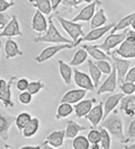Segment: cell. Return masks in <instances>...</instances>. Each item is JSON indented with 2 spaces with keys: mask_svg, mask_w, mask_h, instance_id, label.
<instances>
[{
  "mask_svg": "<svg viewBox=\"0 0 135 149\" xmlns=\"http://www.w3.org/2000/svg\"><path fill=\"white\" fill-rule=\"evenodd\" d=\"M101 127L105 128L110 133L111 138L119 141L122 143H127V138L124 134V128H123V121L118 115V112L114 111L113 114L108 115L107 118L102 121Z\"/></svg>",
  "mask_w": 135,
  "mask_h": 149,
  "instance_id": "cell-1",
  "label": "cell"
},
{
  "mask_svg": "<svg viewBox=\"0 0 135 149\" xmlns=\"http://www.w3.org/2000/svg\"><path fill=\"white\" fill-rule=\"evenodd\" d=\"M34 43H53V44H61V43H73L72 40H69L66 37H64L59 32V29L54 25L53 17L48 18V28L43 35L35 37Z\"/></svg>",
  "mask_w": 135,
  "mask_h": 149,
  "instance_id": "cell-2",
  "label": "cell"
},
{
  "mask_svg": "<svg viewBox=\"0 0 135 149\" xmlns=\"http://www.w3.org/2000/svg\"><path fill=\"white\" fill-rule=\"evenodd\" d=\"M57 22L60 23V25L62 26V28L68 33V35L70 36V38L72 40L73 43H75L80 36H83V26L82 24L72 22V20H68V19L63 18L62 16H56Z\"/></svg>",
  "mask_w": 135,
  "mask_h": 149,
  "instance_id": "cell-3",
  "label": "cell"
},
{
  "mask_svg": "<svg viewBox=\"0 0 135 149\" xmlns=\"http://www.w3.org/2000/svg\"><path fill=\"white\" fill-rule=\"evenodd\" d=\"M73 43H61V44H53L51 47H45L44 50L35 58V61L38 63L45 62L50 59H52L59 52H61L63 50H68V49H73Z\"/></svg>",
  "mask_w": 135,
  "mask_h": 149,
  "instance_id": "cell-4",
  "label": "cell"
},
{
  "mask_svg": "<svg viewBox=\"0 0 135 149\" xmlns=\"http://www.w3.org/2000/svg\"><path fill=\"white\" fill-rule=\"evenodd\" d=\"M114 26H115L114 23H109L108 25H105V26H102V27L93 28V29L90 31L88 34L81 36L75 43H73V47L80 45L82 42H92V41H97V40H99V38H101L106 33L110 32V31L114 28Z\"/></svg>",
  "mask_w": 135,
  "mask_h": 149,
  "instance_id": "cell-5",
  "label": "cell"
},
{
  "mask_svg": "<svg viewBox=\"0 0 135 149\" xmlns=\"http://www.w3.org/2000/svg\"><path fill=\"white\" fill-rule=\"evenodd\" d=\"M126 34H127V28L124 29L122 33H114V34H109L106 40L98 45L99 49H101L102 51H105L107 54H110V51L116 47L117 45H120V43L123 41H125L126 38Z\"/></svg>",
  "mask_w": 135,
  "mask_h": 149,
  "instance_id": "cell-6",
  "label": "cell"
},
{
  "mask_svg": "<svg viewBox=\"0 0 135 149\" xmlns=\"http://www.w3.org/2000/svg\"><path fill=\"white\" fill-rule=\"evenodd\" d=\"M109 56H111V60L114 61V65L117 70V79L118 83H124L125 81L126 74L128 72L129 68H131V61L129 59H123L119 58L114 53H110Z\"/></svg>",
  "mask_w": 135,
  "mask_h": 149,
  "instance_id": "cell-7",
  "label": "cell"
},
{
  "mask_svg": "<svg viewBox=\"0 0 135 149\" xmlns=\"http://www.w3.org/2000/svg\"><path fill=\"white\" fill-rule=\"evenodd\" d=\"M98 5H101L100 0H95V1L88 3L86 7H83V8L78 13L77 16L73 17L72 22L78 23V22H89V20H91V18L93 17V15H95L96 11H97V6H98Z\"/></svg>",
  "mask_w": 135,
  "mask_h": 149,
  "instance_id": "cell-8",
  "label": "cell"
},
{
  "mask_svg": "<svg viewBox=\"0 0 135 149\" xmlns=\"http://www.w3.org/2000/svg\"><path fill=\"white\" fill-rule=\"evenodd\" d=\"M73 80H74V84L79 88L90 91V92L95 89V85H93L91 77L86 72L79 71L78 69H73Z\"/></svg>",
  "mask_w": 135,
  "mask_h": 149,
  "instance_id": "cell-9",
  "label": "cell"
},
{
  "mask_svg": "<svg viewBox=\"0 0 135 149\" xmlns=\"http://www.w3.org/2000/svg\"><path fill=\"white\" fill-rule=\"evenodd\" d=\"M14 36H23V32L20 29V24L16 15H12L11 19L6 25V27L0 32V38L1 37H14Z\"/></svg>",
  "mask_w": 135,
  "mask_h": 149,
  "instance_id": "cell-10",
  "label": "cell"
},
{
  "mask_svg": "<svg viewBox=\"0 0 135 149\" xmlns=\"http://www.w3.org/2000/svg\"><path fill=\"white\" fill-rule=\"evenodd\" d=\"M117 83H118V79H117V70H116V68H115V65H113L111 72L108 74L107 79L98 87L97 94H98V95H101V94H105V93L115 92L117 88Z\"/></svg>",
  "mask_w": 135,
  "mask_h": 149,
  "instance_id": "cell-11",
  "label": "cell"
},
{
  "mask_svg": "<svg viewBox=\"0 0 135 149\" xmlns=\"http://www.w3.org/2000/svg\"><path fill=\"white\" fill-rule=\"evenodd\" d=\"M113 53L123 59H135V42L125 38Z\"/></svg>",
  "mask_w": 135,
  "mask_h": 149,
  "instance_id": "cell-12",
  "label": "cell"
},
{
  "mask_svg": "<svg viewBox=\"0 0 135 149\" xmlns=\"http://www.w3.org/2000/svg\"><path fill=\"white\" fill-rule=\"evenodd\" d=\"M46 15H44L42 11L36 9L35 14L32 18V29L36 31L37 33L42 34L45 33L48 28V18L45 17Z\"/></svg>",
  "mask_w": 135,
  "mask_h": 149,
  "instance_id": "cell-13",
  "label": "cell"
},
{
  "mask_svg": "<svg viewBox=\"0 0 135 149\" xmlns=\"http://www.w3.org/2000/svg\"><path fill=\"white\" fill-rule=\"evenodd\" d=\"M16 116L8 115L6 113L0 112V138L2 140H8L9 138V130L11 124L15 122Z\"/></svg>",
  "mask_w": 135,
  "mask_h": 149,
  "instance_id": "cell-14",
  "label": "cell"
},
{
  "mask_svg": "<svg viewBox=\"0 0 135 149\" xmlns=\"http://www.w3.org/2000/svg\"><path fill=\"white\" fill-rule=\"evenodd\" d=\"M86 119L92 124L93 128H97V125L104 119V103L99 102V104L92 107L91 111L86 115Z\"/></svg>",
  "mask_w": 135,
  "mask_h": 149,
  "instance_id": "cell-15",
  "label": "cell"
},
{
  "mask_svg": "<svg viewBox=\"0 0 135 149\" xmlns=\"http://www.w3.org/2000/svg\"><path fill=\"white\" fill-rule=\"evenodd\" d=\"M14 81H16L15 76H12L8 80L7 85L0 89V101L3 103L5 107H14V105H15L11 100V86H12Z\"/></svg>",
  "mask_w": 135,
  "mask_h": 149,
  "instance_id": "cell-16",
  "label": "cell"
},
{
  "mask_svg": "<svg viewBox=\"0 0 135 149\" xmlns=\"http://www.w3.org/2000/svg\"><path fill=\"white\" fill-rule=\"evenodd\" d=\"M87 91L86 89H82V88H78V89H71L69 92L63 95L61 103H69V104H77L80 101H82V98L86 96Z\"/></svg>",
  "mask_w": 135,
  "mask_h": 149,
  "instance_id": "cell-17",
  "label": "cell"
},
{
  "mask_svg": "<svg viewBox=\"0 0 135 149\" xmlns=\"http://www.w3.org/2000/svg\"><path fill=\"white\" fill-rule=\"evenodd\" d=\"M123 97H124V94L117 93L109 96L107 100L104 102V120L116 109V106L120 103Z\"/></svg>",
  "mask_w": 135,
  "mask_h": 149,
  "instance_id": "cell-18",
  "label": "cell"
},
{
  "mask_svg": "<svg viewBox=\"0 0 135 149\" xmlns=\"http://www.w3.org/2000/svg\"><path fill=\"white\" fill-rule=\"evenodd\" d=\"M119 110L124 111L127 116L134 118L135 115V95H125L119 103Z\"/></svg>",
  "mask_w": 135,
  "mask_h": 149,
  "instance_id": "cell-19",
  "label": "cell"
},
{
  "mask_svg": "<svg viewBox=\"0 0 135 149\" xmlns=\"http://www.w3.org/2000/svg\"><path fill=\"white\" fill-rule=\"evenodd\" d=\"M96 103L95 98H90V100H84L80 101L79 103L74 104V113L77 118H86V115L91 111L92 105Z\"/></svg>",
  "mask_w": 135,
  "mask_h": 149,
  "instance_id": "cell-20",
  "label": "cell"
},
{
  "mask_svg": "<svg viewBox=\"0 0 135 149\" xmlns=\"http://www.w3.org/2000/svg\"><path fill=\"white\" fill-rule=\"evenodd\" d=\"M5 54H6V59L9 60V59H14L16 56H23V51L20 50L17 42H15L11 38H8L5 43Z\"/></svg>",
  "mask_w": 135,
  "mask_h": 149,
  "instance_id": "cell-21",
  "label": "cell"
},
{
  "mask_svg": "<svg viewBox=\"0 0 135 149\" xmlns=\"http://www.w3.org/2000/svg\"><path fill=\"white\" fill-rule=\"evenodd\" d=\"M81 47H83L88 54L91 56L96 61H99V60H108L110 61V58H109V54H107L105 51H102L101 49H99L98 45H90V44H83L81 45Z\"/></svg>",
  "mask_w": 135,
  "mask_h": 149,
  "instance_id": "cell-22",
  "label": "cell"
},
{
  "mask_svg": "<svg viewBox=\"0 0 135 149\" xmlns=\"http://www.w3.org/2000/svg\"><path fill=\"white\" fill-rule=\"evenodd\" d=\"M64 138H65V131L56 130V131L51 132V133L47 136V138H46V140H45V142L48 143L50 146L54 147V148H57V147L63 146Z\"/></svg>",
  "mask_w": 135,
  "mask_h": 149,
  "instance_id": "cell-23",
  "label": "cell"
},
{
  "mask_svg": "<svg viewBox=\"0 0 135 149\" xmlns=\"http://www.w3.org/2000/svg\"><path fill=\"white\" fill-rule=\"evenodd\" d=\"M59 71H60V76L63 79V81L65 85H70L72 81V76H73V70L72 67L69 63H65L63 60H59Z\"/></svg>",
  "mask_w": 135,
  "mask_h": 149,
  "instance_id": "cell-24",
  "label": "cell"
},
{
  "mask_svg": "<svg viewBox=\"0 0 135 149\" xmlns=\"http://www.w3.org/2000/svg\"><path fill=\"white\" fill-rule=\"evenodd\" d=\"M39 130V120L38 118H32V120L26 124V127L23 129L21 134L24 138H32L34 137Z\"/></svg>",
  "mask_w": 135,
  "mask_h": 149,
  "instance_id": "cell-25",
  "label": "cell"
},
{
  "mask_svg": "<svg viewBox=\"0 0 135 149\" xmlns=\"http://www.w3.org/2000/svg\"><path fill=\"white\" fill-rule=\"evenodd\" d=\"M86 128L82 127L80 124H78L75 121H72V120H69L66 121V128H65V138L68 139H74L80 131H84Z\"/></svg>",
  "mask_w": 135,
  "mask_h": 149,
  "instance_id": "cell-26",
  "label": "cell"
},
{
  "mask_svg": "<svg viewBox=\"0 0 135 149\" xmlns=\"http://www.w3.org/2000/svg\"><path fill=\"white\" fill-rule=\"evenodd\" d=\"M106 23H107V17L105 15V10L102 8H99V9H97L96 14L93 15V17L91 18L90 28L93 29V28L102 27V26H105Z\"/></svg>",
  "mask_w": 135,
  "mask_h": 149,
  "instance_id": "cell-27",
  "label": "cell"
},
{
  "mask_svg": "<svg viewBox=\"0 0 135 149\" xmlns=\"http://www.w3.org/2000/svg\"><path fill=\"white\" fill-rule=\"evenodd\" d=\"M134 19H135V13H132V14L127 15L125 17H123V18L120 19L116 25L114 26V28L110 31V34L117 33V32H119V31H124V29H126L127 27L132 26V23L134 22Z\"/></svg>",
  "mask_w": 135,
  "mask_h": 149,
  "instance_id": "cell-28",
  "label": "cell"
},
{
  "mask_svg": "<svg viewBox=\"0 0 135 149\" xmlns=\"http://www.w3.org/2000/svg\"><path fill=\"white\" fill-rule=\"evenodd\" d=\"M87 65H88L90 77H91V79H92V81H93L95 88H98L99 81H100V79H101V74H102V72L100 71V69L97 67V65H96L92 60H88V61H87Z\"/></svg>",
  "mask_w": 135,
  "mask_h": 149,
  "instance_id": "cell-29",
  "label": "cell"
},
{
  "mask_svg": "<svg viewBox=\"0 0 135 149\" xmlns=\"http://www.w3.org/2000/svg\"><path fill=\"white\" fill-rule=\"evenodd\" d=\"M37 10L42 11L44 15H50L52 11L51 0H28Z\"/></svg>",
  "mask_w": 135,
  "mask_h": 149,
  "instance_id": "cell-30",
  "label": "cell"
},
{
  "mask_svg": "<svg viewBox=\"0 0 135 149\" xmlns=\"http://www.w3.org/2000/svg\"><path fill=\"white\" fill-rule=\"evenodd\" d=\"M72 112H74V107L72 106V104H69V103H61V104L59 105V107H57L55 119H56V120H62L64 118L69 116L70 114H72Z\"/></svg>",
  "mask_w": 135,
  "mask_h": 149,
  "instance_id": "cell-31",
  "label": "cell"
},
{
  "mask_svg": "<svg viewBox=\"0 0 135 149\" xmlns=\"http://www.w3.org/2000/svg\"><path fill=\"white\" fill-rule=\"evenodd\" d=\"M88 56H89L88 52H87L83 47H81V49H79V50L74 53V56H73V58L71 59V61H70L69 65H71V67H77V65H82V63L87 60Z\"/></svg>",
  "mask_w": 135,
  "mask_h": 149,
  "instance_id": "cell-32",
  "label": "cell"
},
{
  "mask_svg": "<svg viewBox=\"0 0 135 149\" xmlns=\"http://www.w3.org/2000/svg\"><path fill=\"white\" fill-rule=\"evenodd\" d=\"M30 120H32V115H30L29 113H27V112H23V113H19L17 116H16V119H15V124H16L18 130L21 132L23 129L26 127V124L30 121Z\"/></svg>",
  "mask_w": 135,
  "mask_h": 149,
  "instance_id": "cell-33",
  "label": "cell"
},
{
  "mask_svg": "<svg viewBox=\"0 0 135 149\" xmlns=\"http://www.w3.org/2000/svg\"><path fill=\"white\" fill-rule=\"evenodd\" d=\"M73 149H89L90 141L86 136H77L72 141Z\"/></svg>",
  "mask_w": 135,
  "mask_h": 149,
  "instance_id": "cell-34",
  "label": "cell"
},
{
  "mask_svg": "<svg viewBox=\"0 0 135 149\" xmlns=\"http://www.w3.org/2000/svg\"><path fill=\"white\" fill-rule=\"evenodd\" d=\"M99 130L101 132V141H100L101 148L110 149V143H111V136H110V133L105 128H102V127Z\"/></svg>",
  "mask_w": 135,
  "mask_h": 149,
  "instance_id": "cell-35",
  "label": "cell"
},
{
  "mask_svg": "<svg viewBox=\"0 0 135 149\" xmlns=\"http://www.w3.org/2000/svg\"><path fill=\"white\" fill-rule=\"evenodd\" d=\"M43 88H45V84L42 80H36V81H30L29 86H28V89L27 92L32 94V95H36L38 94Z\"/></svg>",
  "mask_w": 135,
  "mask_h": 149,
  "instance_id": "cell-36",
  "label": "cell"
},
{
  "mask_svg": "<svg viewBox=\"0 0 135 149\" xmlns=\"http://www.w3.org/2000/svg\"><path fill=\"white\" fill-rule=\"evenodd\" d=\"M95 63L100 69V71L105 74H109L113 70V65H110V61L108 60H99V61H96Z\"/></svg>",
  "mask_w": 135,
  "mask_h": 149,
  "instance_id": "cell-37",
  "label": "cell"
},
{
  "mask_svg": "<svg viewBox=\"0 0 135 149\" xmlns=\"http://www.w3.org/2000/svg\"><path fill=\"white\" fill-rule=\"evenodd\" d=\"M87 138H88L91 145L92 143H99L101 141V132H100V130H97L96 128H93L88 132Z\"/></svg>",
  "mask_w": 135,
  "mask_h": 149,
  "instance_id": "cell-38",
  "label": "cell"
},
{
  "mask_svg": "<svg viewBox=\"0 0 135 149\" xmlns=\"http://www.w3.org/2000/svg\"><path fill=\"white\" fill-rule=\"evenodd\" d=\"M83 2H92L91 0H63L62 5L64 8H78V6L83 3Z\"/></svg>",
  "mask_w": 135,
  "mask_h": 149,
  "instance_id": "cell-39",
  "label": "cell"
},
{
  "mask_svg": "<svg viewBox=\"0 0 135 149\" xmlns=\"http://www.w3.org/2000/svg\"><path fill=\"white\" fill-rule=\"evenodd\" d=\"M120 91L124 95H132L135 91V83L132 81H124L120 85Z\"/></svg>",
  "mask_w": 135,
  "mask_h": 149,
  "instance_id": "cell-40",
  "label": "cell"
},
{
  "mask_svg": "<svg viewBox=\"0 0 135 149\" xmlns=\"http://www.w3.org/2000/svg\"><path fill=\"white\" fill-rule=\"evenodd\" d=\"M32 101H33V95L29 92L25 91V92H21L19 94V102L23 105H28L32 103Z\"/></svg>",
  "mask_w": 135,
  "mask_h": 149,
  "instance_id": "cell-41",
  "label": "cell"
},
{
  "mask_svg": "<svg viewBox=\"0 0 135 149\" xmlns=\"http://www.w3.org/2000/svg\"><path fill=\"white\" fill-rule=\"evenodd\" d=\"M29 83L30 81H28V79H26V78H20V79L16 80V87L19 92H25L28 89Z\"/></svg>",
  "mask_w": 135,
  "mask_h": 149,
  "instance_id": "cell-42",
  "label": "cell"
},
{
  "mask_svg": "<svg viewBox=\"0 0 135 149\" xmlns=\"http://www.w3.org/2000/svg\"><path fill=\"white\" fill-rule=\"evenodd\" d=\"M127 142H129L131 140L135 139V116L134 119L131 121L129 125H128V129H127Z\"/></svg>",
  "mask_w": 135,
  "mask_h": 149,
  "instance_id": "cell-43",
  "label": "cell"
},
{
  "mask_svg": "<svg viewBox=\"0 0 135 149\" xmlns=\"http://www.w3.org/2000/svg\"><path fill=\"white\" fill-rule=\"evenodd\" d=\"M16 5L15 1H6V0H0V13H5L6 10L10 9Z\"/></svg>",
  "mask_w": 135,
  "mask_h": 149,
  "instance_id": "cell-44",
  "label": "cell"
},
{
  "mask_svg": "<svg viewBox=\"0 0 135 149\" xmlns=\"http://www.w3.org/2000/svg\"><path fill=\"white\" fill-rule=\"evenodd\" d=\"M10 19H11V17L9 15L5 14V13H0V29L1 31L6 27V25L8 24Z\"/></svg>",
  "mask_w": 135,
  "mask_h": 149,
  "instance_id": "cell-45",
  "label": "cell"
},
{
  "mask_svg": "<svg viewBox=\"0 0 135 149\" xmlns=\"http://www.w3.org/2000/svg\"><path fill=\"white\" fill-rule=\"evenodd\" d=\"M125 81H132V83H135V65L134 67H132V68L128 70V72L126 74Z\"/></svg>",
  "mask_w": 135,
  "mask_h": 149,
  "instance_id": "cell-46",
  "label": "cell"
},
{
  "mask_svg": "<svg viewBox=\"0 0 135 149\" xmlns=\"http://www.w3.org/2000/svg\"><path fill=\"white\" fill-rule=\"evenodd\" d=\"M126 40H129V41H134V42H135V31H134V29H127Z\"/></svg>",
  "mask_w": 135,
  "mask_h": 149,
  "instance_id": "cell-47",
  "label": "cell"
},
{
  "mask_svg": "<svg viewBox=\"0 0 135 149\" xmlns=\"http://www.w3.org/2000/svg\"><path fill=\"white\" fill-rule=\"evenodd\" d=\"M63 0H51V3H52V9L56 10L59 8V6L62 3Z\"/></svg>",
  "mask_w": 135,
  "mask_h": 149,
  "instance_id": "cell-48",
  "label": "cell"
},
{
  "mask_svg": "<svg viewBox=\"0 0 135 149\" xmlns=\"http://www.w3.org/2000/svg\"><path fill=\"white\" fill-rule=\"evenodd\" d=\"M41 147H42V145L41 146H23L19 149H41Z\"/></svg>",
  "mask_w": 135,
  "mask_h": 149,
  "instance_id": "cell-49",
  "label": "cell"
},
{
  "mask_svg": "<svg viewBox=\"0 0 135 149\" xmlns=\"http://www.w3.org/2000/svg\"><path fill=\"white\" fill-rule=\"evenodd\" d=\"M41 149H56V148H54V147H52V146H50L48 143H46V142H43L42 143V147H41Z\"/></svg>",
  "mask_w": 135,
  "mask_h": 149,
  "instance_id": "cell-50",
  "label": "cell"
},
{
  "mask_svg": "<svg viewBox=\"0 0 135 149\" xmlns=\"http://www.w3.org/2000/svg\"><path fill=\"white\" fill-rule=\"evenodd\" d=\"M7 83H8L7 80H5V79H0V89L3 88V87L7 85Z\"/></svg>",
  "mask_w": 135,
  "mask_h": 149,
  "instance_id": "cell-51",
  "label": "cell"
},
{
  "mask_svg": "<svg viewBox=\"0 0 135 149\" xmlns=\"http://www.w3.org/2000/svg\"><path fill=\"white\" fill-rule=\"evenodd\" d=\"M101 146H99V143H92L91 146H90V149H100Z\"/></svg>",
  "mask_w": 135,
  "mask_h": 149,
  "instance_id": "cell-52",
  "label": "cell"
},
{
  "mask_svg": "<svg viewBox=\"0 0 135 149\" xmlns=\"http://www.w3.org/2000/svg\"><path fill=\"white\" fill-rule=\"evenodd\" d=\"M125 149H135V142L131 146H125Z\"/></svg>",
  "mask_w": 135,
  "mask_h": 149,
  "instance_id": "cell-53",
  "label": "cell"
},
{
  "mask_svg": "<svg viewBox=\"0 0 135 149\" xmlns=\"http://www.w3.org/2000/svg\"><path fill=\"white\" fill-rule=\"evenodd\" d=\"M131 27H132V28H133V29L135 31V19H134V22L132 23V26H131Z\"/></svg>",
  "mask_w": 135,
  "mask_h": 149,
  "instance_id": "cell-54",
  "label": "cell"
},
{
  "mask_svg": "<svg viewBox=\"0 0 135 149\" xmlns=\"http://www.w3.org/2000/svg\"><path fill=\"white\" fill-rule=\"evenodd\" d=\"M5 149H9V146H7V145H6V146H5Z\"/></svg>",
  "mask_w": 135,
  "mask_h": 149,
  "instance_id": "cell-55",
  "label": "cell"
},
{
  "mask_svg": "<svg viewBox=\"0 0 135 149\" xmlns=\"http://www.w3.org/2000/svg\"><path fill=\"white\" fill-rule=\"evenodd\" d=\"M6 1H11V0H6Z\"/></svg>",
  "mask_w": 135,
  "mask_h": 149,
  "instance_id": "cell-56",
  "label": "cell"
},
{
  "mask_svg": "<svg viewBox=\"0 0 135 149\" xmlns=\"http://www.w3.org/2000/svg\"><path fill=\"white\" fill-rule=\"evenodd\" d=\"M0 45H1V41H0Z\"/></svg>",
  "mask_w": 135,
  "mask_h": 149,
  "instance_id": "cell-57",
  "label": "cell"
},
{
  "mask_svg": "<svg viewBox=\"0 0 135 149\" xmlns=\"http://www.w3.org/2000/svg\"><path fill=\"white\" fill-rule=\"evenodd\" d=\"M134 94H135V91H134Z\"/></svg>",
  "mask_w": 135,
  "mask_h": 149,
  "instance_id": "cell-58",
  "label": "cell"
},
{
  "mask_svg": "<svg viewBox=\"0 0 135 149\" xmlns=\"http://www.w3.org/2000/svg\"><path fill=\"white\" fill-rule=\"evenodd\" d=\"M100 149H102V148H100Z\"/></svg>",
  "mask_w": 135,
  "mask_h": 149,
  "instance_id": "cell-59",
  "label": "cell"
},
{
  "mask_svg": "<svg viewBox=\"0 0 135 149\" xmlns=\"http://www.w3.org/2000/svg\"><path fill=\"white\" fill-rule=\"evenodd\" d=\"M0 47H1V45H0Z\"/></svg>",
  "mask_w": 135,
  "mask_h": 149,
  "instance_id": "cell-60",
  "label": "cell"
}]
</instances>
